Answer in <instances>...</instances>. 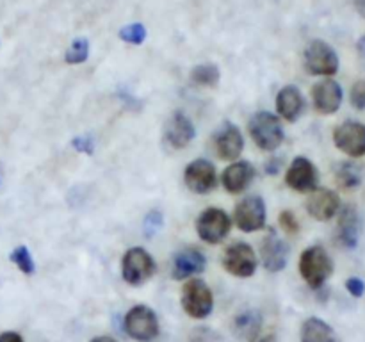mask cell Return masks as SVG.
<instances>
[{"instance_id": "1", "label": "cell", "mask_w": 365, "mask_h": 342, "mask_svg": "<svg viewBox=\"0 0 365 342\" xmlns=\"http://www.w3.org/2000/svg\"><path fill=\"white\" fill-rule=\"evenodd\" d=\"M299 273L312 289L323 287L334 273V262L323 246H310L299 256Z\"/></svg>"}, {"instance_id": "2", "label": "cell", "mask_w": 365, "mask_h": 342, "mask_svg": "<svg viewBox=\"0 0 365 342\" xmlns=\"http://www.w3.org/2000/svg\"><path fill=\"white\" fill-rule=\"evenodd\" d=\"M250 135L264 152H274L284 141V128L277 114H271L267 110H259L253 114L248 123Z\"/></svg>"}, {"instance_id": "3", "label": "cell", "mask_w": 365, "mask_h": 342, "mask_svg": "<svg viewBox=\"0 0 365 342\" xmlns=\"http://www.w3.org/2000/svg\"><path fill=\"white\" fill-rule=\"evenodd\" d=\"M182 309L192 319H205L214 309V296L203 280H189L182 289Z\"/></svg>"}, {"instance_id": "4", "label": "cell", "mask_w": 365, "mask_h": 342, "mask_svg": "<svg viewBox=\"0 0 365 342\" xmlns=\"http://www.w3.org/2000/svg\"><path fill=\"white\" fill-rule=\"evenodd\" d=\"M125 331L138 342H152L159 335L157 314L146 305H135L125 316Z\"/></svg>"}, {"instance_id": "5", "label": "cell", "mask_w": 365, "mask_h": 342, "mask_svg": "<svg viewBox=\"0 0 365 342\" xmlns=\"http://www.w3.org/2000/svg\"><path fill=\"white\" fill-rule=\"evenodd\" d=\"M305 68L310 75H327L331 77L339 71V56L327 41L314 39L305 48Z\"/></svg>"}, {"instance_id": "6", "label": "cell", "mask_w": 365, "mask_h": 342, "mask_svg": "<svg viewBox=\"0 0 365 342\" xmlns=\"http://www.w3.org/2000/svg\"><path fill=\"white\" fill-rule=\"evenodd\" d=\"M155 273V262L145 248H130L121 260V274L130 285H143Z\"/></svg>"}, {"instance_id": "7", "label": "cell", "mask_w": 365, "mask_h": 342, "mask_svg": "<svg viewBox=\"0 0 365 342\" xmlns=\"http://www.w3.org/2000/svg\"><path fill=\"white\" fill-rule=\"evenodd\" d=\"M232 227V221L225 210L210 207L205 209L196 219V232H198L200 239L210 244H217L223 241L228 235Z\"/></svg>"}, {"instance_id": "8", "label": "cell", "mask_w": 365, "mask_h": 342, "mask_svg": "<svg viewBox=\"0 0 365 342\" xmlns=\"http://www.w3.org/2000/svg\"><path fill=\"white\" fill-rule=\"evenodd\" d=\"M223 267L237 278H250L257 269V255L246 242H234L223 253Z\"/></svg>"}, {"instance_id": "9", "label": "cell", "mask_w": 365, "mask_h": 342, "mask_svg": "<svg viewBox=\"0 0 365 342\" xmlns=\"http://www.w3.org/2000/svg\"><path fill=\"white\" fill-rule=\"evenodd\" d=\"M234 219L239 230L257 232L266 227V205L260 196H248L235 205Z\"/></svg>"}, {"instance_id": "10", "label": "cell", "mask_w": 365, "mask_h": 342, "mask_svg": "<svg viewBox=\"0 0 365 342\" xmlns=\"http://www.w3.org/2000/svg\"><path fill=\"white\" fill-rule=\"evenodd\" d=\"M334 142L349 157L365 155V125L360 121H344L334 132Z\"/></svg>"}, {"instance_id": "11", "label": "cell", "mask_w": 365, "mask_h": 342, "mask_svg": "<svg viewBox=\"0 0 365 342\" xmlns=\"http://www.w3.org/2000/svg\"><path fill=\"white\" fill-rule=\"evenodd\" d=\"M184 182L189 191L196 192V195H207V192H210L216 187V167H214V164L210 160H192V162H189L185 166Z\"/></svg>"}, {"instance_id": "12", "label": "cell", "mask_w": 365, "mask_h": 342, "mask_svg": "<svg viewBox=\"0 0 365 342\" xmlns=\"http://www.w3.org/2000/svg\"><path fill=\"white\" fill-rule=\"evenodd\" d=\"M285 184L296 192H312L319 184V173L307 157H296L285 173Z\"/></svg>"}, {"instance_id": "13", "label": "cell", "mask_w": 365, "mask_h": 342, "mask_svg": "<svg viewBox=\"0 0 365 342\" xmlns=\"http://www.w3.org/2000/svg\"><path fill=\"white\" fill-rule=\"evenodd\" d=\"M260 259H262L264 267L271 273H278L287 266L289 260V244L273 230L269 228L266 237L262 239L260 244Z\"/></svg>"}, {"instance_id": "14", "label": "cell", "mask_w": 365, "mask_h": 342, "mask_svg": "<svg viewBox=\"0 0 365 342\" xmlns=\"http://www.w3.org/2000/svg\"><path fill=\"white\" fill-rule=\"evenodd\" d=\"M214 148L220 159L235 160L245 150V139H242L241 130L234 123L227 121L214 135Z\"/></svg>"}, {"instance_id": "15", "label": "cell", "mask_w": 365, "mask_h": 342, "mask_svg": "<svg viewBox=\"0 0 365 342\" xmlns=\"http://www.w3.org/2000/svg\"><path fill=\"white\" fill-rule=\"evenodd\" d=\"M207 266L205 255L198 248H184L175 255L171 266V276L175 280H187V278L200 274Z\"/></svg>"}, {"instance_id": "16", "label": "cell", "mask_w": 365, "mask_h": 342, "mask_svg": "<svg viewBox=\"0 0 365 342\" xmlns=\"http://www.w3.org/2000/svg\"><path fill=\"white\" fill-rule=\"evenodd\" d=\"M310 216L317 221H330L341 207V198L331 189H316L305 203Z\"/></svg>"}, {"instance_id": "17", "label": "cell", "mask_w": 365, "mask_h": 342, "mask_svg": "<svg viewBox=\"0 0 365 342\" xmlns=\"http://www.w3.org/2000/svg\"><path fill=\"white\" fill-rule=\"evenodd\" d=\"M314 107L321 114H334L337 113L342 103V88L339 82L331 78L317 82L312 88Z\"/></svg>"}, {"instance_id": "18", "label": "cell", "mask_w": 365, "mask_h": 342, "mask_svg": "<svg viewBox=\"0 0 365 342\" xmlns=\"http://www.w3.org/2000/svg\"><path fill=\"white\" fill-rule=\"evenodd\" d=\"M195 125L184 113L177 110V113L171 114L166 123V130H164V138H166L168 145L177 150L185 148L195 139Z\"/></svg>"}, {"instance_id": "19", "label": "cell", "mask_w": 365, "mask_h": 342, "mask_svg": "<svg viewBox=\"0 0 365 342\" xmlns=\"http://www.w3.org/2000/svg\"><path fill=\"white\" fill-rule=\"evenodd\" d=\"M253 177H255V167L248 162V160H239V162L230 164L227 170L223 171V180L225 189H227L230 195H241L242 191L248 189V185L252 184Z\"/></svg>"}, {"instance_id": "20", "label": "cell", "mask_w": 365, "mask_h": 342, "mask_svg": "<svg viewBox=\"0 0 365 342\" xmlns=\"http://www.w3.org/2000/svg\"><path fill=\"white\" fill-rule=\"evenodd\" d=\"M305 109V98L296 86H285L277 95V110L285 121L294 123Z\"/></svg>"}, {"instance_id": "21", "label": "cell", "mask_w": 365, "mask_h": 342, "mask_svg": "<svg viewBox=\"0 0 365 342\" xmlns=\"http://www.w3.org/2000/svg\"><path fill=\"white\" fill-rule=\"evenodd\" d=\"M360 237V219L359 212L353 205H346L341 210L337 224V239L344 248H356Z\"/></svg>"}, {"instance_id": "22", "label": "cell", "mask_w": 365, "mask_h": 342, "mask_svg": "<svg viewBox=\"0 0 365 342\" xmlns=\"http://www.w3.org/2000/svg\"><path fill=\"white\" fill-rule=\"evenodd\" d=\"M260 328H262V316L259 310H245L234 321V331L246 341H255L257 335L260 333Z\"/></svg>"}, {"instance_id": "23", "label": "cell", "mask_w": 365, "mask_h": 342, "mask_svg": "<svg viewBox=\"0 0 365 342\" xmlns=\"http://www.w3.org/2000/svg\"><path fill=\"white\" fill-rule=\"evenodd\" d=\"M302 342H335V333L319 317H310L302 326Z\"/></svg>"}, {"instance_id": "24", "label": "cell", "mask_w": 365, "mask_h": 342, "mask_svg": "<svg viewBox=\"0 0 365 342\" xmlns=\"http://www.w3.org/2000/svg\"><path fill=\"white\" fill-rule=\"evenodd\" d=\"M335 180L342 189H356L362 182V173L353 162H341L335 170Z\"/></svg>"}, {"instance_id": "25", "label": "cell", "mask_w": 365, "mask_h": 342, "mask_svg": "<svg viewBox=\"0 0 365 342\" xmlns=\"http://www.w3.org/2000/svg\"><path fill=\"white\" fill-rule=\"evenodd\" d=\"M220 68L212 63L198 64L191 70V81L195 84L203 86V88H214L220 82Z\"/></svg>"}, {"instance_id": "26", "label": "cell", "mask_w": 365, "mask_h": 342, "mask_svg": "<svg viewBox=\"0 0 365 342\" xmlns=\"http://www.w3.org/2000/svg\"><path fill=\"white\" fill-rule=\"evenodd\" d=\"M88 56H89V41L86 38H77L73 39L71 46L68 48L64 59H66L68 64H81L88 59Z\"/></svg>"}, {"instance_id": "27", "label": "cell", "mask_w": 365, "mask_h": 342, "mask_svg": "<svg viewBox=\"0 0 365 342\" xmlns=\"http://www.w3.org/2000/svg\"><path fill=\"white\" fill-rule=\"evenodd\" d=\"M9 259H11V262L16 264V267L24 274H32V273H34V269H36L34 260H32L31 252H29L27 246H18V248H14L13 253H11Z\"/></svg>"}, {"instance_id": "28", "label": "cell", "mask_w": 365, "mask_h": 342, "mask_svg": "<svg viewBox=\"0 0 365 342\" xmlns=\"http://www.w3.org/2000/svg\"><path fill=\"white\" fill-rule=\"evenodd\" d=\"M120 38L130 45H141L146 39V28L143 24H130L125 25L120 31Z\"/></svg>"}, {"instance_id": "29", "label": "cell", "mask_w": 365, "mask_h": 342, "mask_svg": "<svg viewBox=\"0 0 365 342\" xmlns=\"http://www.w3.org/2000/svg\"><path fill=\"white\" fill-rule=\"evenodd\" d=\"M160 228H163V214L159 210H152L145 219V235L153 237Z\"/></svg>"}, {"instance_id": "30", "label": "cell", "mask_w": 365, "mask_h": 342, "mask_svg": "<svg viewBox=\"0 0 365 342\" xmlns=\"http://www.w3.org/2000/svg\"><path fill=\"white\" fill-rule=\"evenodd\" d=\"M71 146L73 150H77L78 153H86V155H93L95 152V141H93L91 135H77V138L71 139Z\"/></svg>"}, {"instance_id": "31", "label": "cell", "mask_w": 365, "mask_h": 342, "mask_svg": "<svg viewBox=\"0 0 365 342\" xmlns=\"http://www.w3.org/2000/svg\"><path fill=\"white\" fill-rule=\"evenodd\" d=\"M351 105L359 110H365V81H359L353 84Z\"/></svg>"}, {"instance_id": "32", "label": "cell", "mask_w": 365, "mask_h": 342, "mask_svg": "<svg viewBox=\"0 0 365 342\" xmlns=\"http://www.w3.org/2000/svg\"><path fill=\"white\" fill-rule=\"evenodd\" d=\"M278 221H280L282 228H284L287 234H298L299 232V223L291 210H284V212L280 214V217H278Z\"/></svg>"}, {"instance_id": "33", "label": "cell", "mask_w": 365, "mask_h": 342, "mask_svg": "<svg viewBox=\"0 0 365 342\" xmlns=\"http://www.w3.org/2000/svg\"><path fill=\"white\" fill-rule=\"evenodd\" d=\"M346 289H348L349 294L355 296V298H362L365 292V284L360 278H349V280L346 281Z\"/></svg>"}, {"instance_id": "34", "label": "cell", "mask_w": 365, "mask_h": 342, "mask_svg": "<svg viewBox=\"0 0 365 342\" xmlns=\"http://www.w3.org/2000/svg\"><path fill=\"white\" fill-rule=\"evenodd\" d=\"M0 342H24V338L16 331H4L0 333Z\"/></svg>"}, {"instance_id": "35", "label": "cell", "mask_w": 365, "mask_h": 342, "mask_svg": "<svg viewBox=\"0 0 365 342\" xmlns=\"http://www.w3.org/2000/svg\"><path fill=\"white\" fill-rule=\"evenodd\" d=\"M91 342H118L116 338L109 337V335H100V337H95Z\"/></svg>"}, {"instance_id": "36", "label": "cell", "mask_w": 365, "mask_h": 342, "mask_svg": "<svg viewBox=\"0 0 365 342\" xmlns=\"http://www.w3.org/2000/svg\"><path fill=\"white\" fill-rule=\"evenodd\" d=\"M355 7L362 16H365V0H355Z\"/></svg>"}, {"instance_id": "37", "label": "cell", "mask_w": 365, "mask_h": 342, "mask_svg": "<svg viewBox=\"0 0 365 342\" xmlns=\"http://www.w3.org/2000/svg\"><path fill=\"white\" fill-rule=\"evenodd\" d=\"M266 170L269 171L271 175H274V173H277V171H278V160L274 159L273 162H271V164H267V166H266Z\"/></svg>"}, {"instance_id": "38", "label": "cell", "mask_w": 365, "mask_h": 342, "mask_svg": "<svg viewBox=\"0 0 365 342\" xmlns=\"http://www.w3.org/2000/svg\"><path fill=\"white\" fill-rule=\"evenodd\" d=\"M257 342H274V335H267V337L260 338V341H257Z\"/></svg>"}]
</instances>
